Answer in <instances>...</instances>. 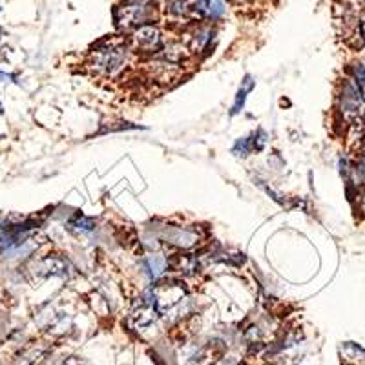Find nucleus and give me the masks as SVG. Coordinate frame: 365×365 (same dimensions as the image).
Segmentation results:
<instances>
[{"label":"nucleus","mask_w":365,"mask_h":365,"mask_svg":"<svg viewBox=\"0 0 365 365\" xmlns=\"http://www.w3.org/2000/svg\"><path fill=\"white\" fill-rule=\"evenodd\" d=\"M128 51L120 41L101 42L90 53V68L104 77H113L126 66Z\"/></svg>","instance_id":"obj_1"},{"label":"nucleus","mask_w":365,"mask_h":365,"mask_svg":"<svg viewBox=\"0 0 365 365\" xmlns=\"http://www.w3.org/2000/svg\"><path fill=\"white\" fill-rule=\"evenodd\" d=\"M155 6L150 0H126L115 9V24L119 28H137L154 21Z\"/></svg>","instance_id":"obj_2"},{"label":"nucleus","mask_w":365,"mask_h":365,"mask_svg":"<svg viewBox=\"0 0 365 365\" xmlns=\"http://www.w3.org/2000/svg\"><path fill=\"white\" fill-rule=\"evenodd\" d=\"M146 298L152 302V305H154L159 314H165L166 311H172V309L178 307L179 303L182 302V298H185V289L178 282L159 283V285H155L146 294Z\"/></svg>","instance_id":"obj_3"},{"label":"nucleus","mask_w":365,"mask_h":365,"mask_svg":"<svg viewBox=\"0 0 365 365\" xmlns=\"http://www.w3.org/2000/svg\"><path fill=\"white\" fill-rule=\"evenodd\" d=\"M340 112L351 125H361L365 115V99L361 97L360 90L354 81H347L344 84L340 96Z\"/></svg>","instance_id":"obj_4"},{"label":"nucleus","mask_w":365,"mask_h":365,"mask_svg":"<svg viewBox=\"0 0 365 365\" xmlns=\"http://www.w3.org/2000/svg\"><path fill=\"white\" fill-rule=\"evenodd\" d=\"M132 44L135 50H141L143 53H154V51L163 50V41L159 29L148 24L135 29V34L132 35Z\"/></svg>","instance_id":"obj_5"},{"label":"nucleus","mask_w":365,"mask_h":365,"mask_svg":"<svg viewBox=\"0 0 365 365\" xmlns=\"http://www.w3.org/2000/svg\"><path fill=\"white\" fill-rule=\"evenodd\" d=\"M190 11L200 15L201 19L216 21V19L223 17L225 4L223 0H190Z\"/></svg>","instance_id":"obj_6"},{"label":"nucleus","mask_w":365,"mask_h":365,"mask_svg":"<svg viewBox=\"0 0 365 365\" xmlns=\"http://www.w3.org/2000/svg\"><path fill=\"white\" fill-rule=\"evenodd\" d=\"M166 240H168V243H172V245L182 247V249H190V247H194L195 243H197L200 236H197V232L192 230V228L175 227L166 232Z\"/></svg>","instance_id":"obj_7"},{"label":"nucleus","mask_w":365,"mask_h":365,"mask_svg":"<svg viewBox=\"0 0 365 365\" xmlns=\"http://www.w3.org/2000/svg\"><path fill=\"white\" fill-rule=\"evenodd\" d=\"M37 272L42 276H66L64 270H68V263L58 259V257H46L42 262L37 263Z\"/></svg>","instance_id":"obj_8"},{"label":"nucleus","mask_w":365,"mask_h":365,"mask_svg":"<svg viewBox=\"0 0 365 365\" xmlns=\"http://www.w3.org/2000/svg\"><path fill=\"white\" fill-rule=\"evenodd\" d=\"M166 267H168V262H166V257L161 256V254H150L145 259V269L150 274V278H159L166 270Z\"/></svg>","instance_id":"obj_9"},{"label":"nucleus","mask_w":365,"mask_h":365,"mask_svg":"<svg viewBox=\"0 0 365 365\" xmlns=\"http://www.w3.org/2000/svg\"><path fill=\"white\" fill-rule=\"evenodd\" d=\"M212 37H214V29L212 28H201L195 31L194 35V50L205 51L210 46Z\"/></svg>","instance_id":"obj_10"},{"label":"nucleus","mask_w":365,"mask_h":365,"mask_svg":"<svg viewBox=\"0 0 365 365\" xmlns=\"http://www.w3.org/2000/svg\"><path fill=\"white\" fill-rule=\"evenodd\" d=\"M252 86H254V81L250 79V77H247V79L243 81V86H241L240 91H237V99H236V104H234L232 113L240 112V108H241V106H243V103H245L247 93H249V91L252 90Z\"/></svg>","instance_id":"obj_11"},{"label":"nucleus","mask_w":365,"mask_h":365,"mask_svg":"<svg viewBox=\"0 0 365 365\" xmlns=\"http://www.w3.org/2000/svg\"><path fill=\"white\" fill-rule=\"evenodd\" d=\"M46 361L44 351H31L21 360V365H42Z\"/></svg>","instance_id":"obj_12"},{"label":"nucleus","mask_w":365,"mask_h":365,"mask_svg":"<svg viewBox=\"0 0 365 365\" xmlns=\"http://www.w3.org/2000/svg\"><path fill=\"white\" fill-rule=\"evenodd\" d=\"M353 71H354V84H356L361 97L365 99V66L364 64H356V66L353 68Z\"/></svg>","instance_id":"obj_13"},{"label":"nucleus","mask_w":365,"mask_h":365,"mask_svg":"<svg viewBox=\"0 0 365 365\" xmlns=\"http://www.w3.org/2000/svg\"><path fill=\"white\" fill-rule=\"evenodd\" d=\"M234 4H245V2H250V0H230Z\"/></svg>","instance_id":"obj_14"},{"label":"nucleus","mask_w":365,"mask_h":365,"mask_svg":"<svg viewBox=\"0 0 365 365\" xmlns=\"http://www.w3.org/2000/svg\"><path fill=\"white\" fill-rule=\"evenodd\" d=\"M361 208L365 210V192H364V195H361Z\"/></svg>","instance_id":"obj_15"}]
</instances>
